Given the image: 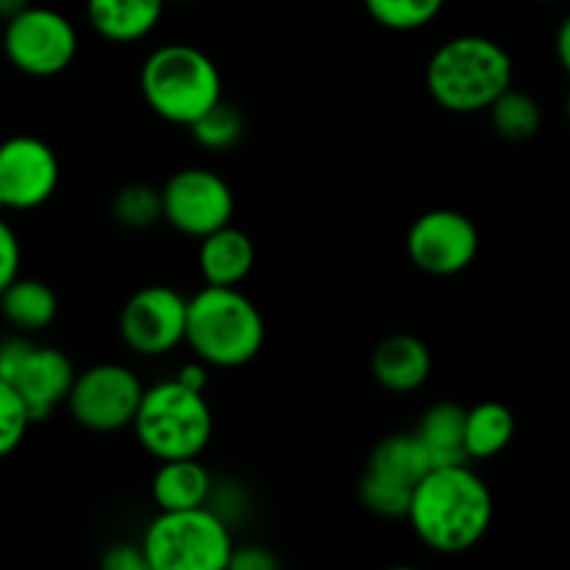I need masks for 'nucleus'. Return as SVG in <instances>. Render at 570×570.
<instances>
[{
	"instance_id": "nucleus-1",
	"label": "nucleus",
	"mask_w": 570,
	"mask_h": 570,
	"mask_svg": "<svg viewBox=\"0 0 570 570\" xmlns=\"http://www.w3.org/2000/svg\"><path fill=\"white\" fill-rule=\"evenodd\" d=\"M493 493L468 462L438 465L415 484L410 521L423 546L438 554H465L493 523Z\"/></svg>"
},
{
	"instance_id": "nucleus-2",
	"label": "nucleus",
	"mask_w": 570,
	"mask_h": 570,
	"mask_svg": "<svg viewBox=\"0 0 570 570\" xmlns=\"http://www.w3.org/2000/svg\"><path fill=\"white\" fill-rule=\"evenodd\" d=\"M515 81L510 50L482 33H460L440 45L426 67L434 104L454 115L488 111Z\"/></svg>"
},
{
	"instance_id": "nucleus-3",
	"label": "nucleus",
	"mask_w": 570,
	"mask_h": 570,
	"mask_svg": "<svg viewBox=\"0 0 570 570\" xmlns=\"http://www.w3.org/2000/svg\"><path fill=\"white\" fill-rule=\"evenodd\" d=\"M139 89L154 115L189 128L223 100V76L209 53L195 45L170 42L145 59Z\"/></svg>"
},
{
	"instance_id": "nucleus-4",
	"label": "nucleus",
	"mask_w": 570,
	"mask_h": 570,
	"mask_svg": "<svg viewBox=\"0 0 570 570\" xmlns=\"http://www.w3.org/2000/svg\"><path fill=\"white\" fill-rule=\"evenodd\" d=\"M187 345L209 367H243L265 345V317L239 287H212L189 298Z\"/></svg>"
},
{
	"instance_id": "nucleus-5",
	"label": "nucleus",
	"mask_w": 570,
	"mask_h": 570,
	"mask_svg": "<svg viewBox=\"0 0 570 570\" xmlns=\"http://www.w3.org/2000/svg\"><path fill=\"white\" fill-rule=\"evenodd\" d=\"M131 429L154 460H187L206 451L215 432V417L200 390L187 387L173 376L145 387Z\"/></svg>"
},
{
	"instance_id": "nucleus-6",
	"label": "nucleus",
	"mask_w": 570,
	"mask_h": 570,
	"mask_svg": "<svg viewBox=\"0 0 570 570\" xmlns=\"http://www.w3.org/2000/svg\"><path fill=\"white\" fill-rule=\"evenodd\" d=\"M150 570H228L234 538L215 507L159 510L142 534Z\"/></svg>"
},
{
	"instance_id": "nucleus-7",
	"label": "nucleus",
	"mask_w": 570,
	"mask_h": 570,
	"mask_svg": "<svg viewBox=\"0 0 570 570\" xmlns=\"http://www.w3.org/2000/svg\"><path fill=\"white\" fill-rule=\"evenodd\" d=\"M3 53L26 76H59L78 53L76 26L61 11L28 6L6 22Z\"/></svg>"
},
{
	"instance_id": "nucleus-8",
	"label": "nucleus",
	"mask_w": 570,
	"mask_h": 570,
	"mask_svg": "<svg viewBox=\"0 0 570 570\" xmlns=\"http://www.w3.org/2000/svg\"><path fill=\"white\" fill-rule=\"evenodd\" d=\"M145 384L137 373L117 362H100L78 373L67 399L72 421L89 432H120L134 426Z\"/></svg>"
},
{
	"instance_id": "nucleus-9",
	"label": "nucleus",
	"mask_w": 570,
	"mask_h": 570,
	"mask_svg": "<svg viewBox=\"0 0 570 570\" xmlns=\"http://www.w3.org/2000/svg\"><path fill=\"white\" fill-rule=\"evenodd\" d=\"M161 215L170 228L193 239L209 237L234 217V193L220 173L184 167L161 187Z\"/></svg>"
},
{
	"instance_id": "nucleus-10",
	"label": "nucleus",
	"mask_w": 570,
	"mask_h": 570,
	"mask_svg": "<svg viewBox=\"0 0 570 570\" xmlns=\"http://www.w3.org/2000/svg\"><path fill=\"white\" fill-rule=\"evenodd\" d=\"M187 312L189 298H184L176 287L150 284L137 289L122 304L120 337L134 354L139 356H167L187 343Z\"/></svg>"
},
{
	"instance_id": "nucleus-11",
	"label": "nucleus",
	"mask_w": 570,
	"mask_h": 570,
	"mask_svg": "<svg viewBox=\"0 0 570 570\" xmlns=\"http://www.w3.org/2000/svg\"><path fill=\"white\" fill-rule=\"evenodd\" d=\"M406 256L429 276H456L479 256V228L465 212L432 209L412 223Z\"/></svg>"
},
{
	"instance_id": "nucleus-12",
	"label": "nucleus",
	"mask_w": 570,
	"mask_h": 570,
	"mask_svg": "<svg viewBox=\"0 0 570 570\" xmlns=\"http://www.w3.org/2000/svg\"><path fill=\"white\" fill-rule=\"evenodd\" d=\"M59 156L45 139L11 137L0 142V195L9 209H37L59 187Z\"/></svg>"
},
{
	"instance_id": "nucleus-13",
	"label": "nucleus",
	"mask_w": 570,
	"mask_h": 570,
	"mask_svg": "<svg viewBox=\"0 0 570 570\" xmlns=\"http://www.w3.org/2000/svg\"><path fill=\"white\" fill-rule=\"evenodd\" d=\"M76 376V367L65 351L31 343L9 384L22 395L33 423H37L53 415L61 404H67Z\"/></svg>"
},
{
	"instance_id": "nucleus-14",
	"label": "nucleus",
	"mask_w": 570,
	"mask_h": 570,
	"mask_svg": "<svg viewBox=\"0 0 570 570\" xmlns=\"http://www.w3.org/2000/svg\"><path fill=\"white\" fill-rule=\"evenodd\" d=\"M371 371L390 393H415L432 376V351L412 334H390L373 351Z\"/></svg>"
},
{
	"instance_id": "nucleus-15",
	"label": "nucleus",
	"mask_w": 570,
	"mask_h": 570,
	"mask_svg": "<svg viewBox=\"0 0 570 570\" xmlns=\"http://www.w3.org/2000/svg\"><path fill=\"white\" fill-rule=\"evenodd\" d=\"M256 262V248L243 228H234L232 223L198 245V271L204 284L212 287H239L250 276Z\"/></svg>"
},
{
	"instance_id": "nucleus-16",
	"label": "nucleus",
	"mask_w": 570,
	"mask_h": 570,
	"mask_svg": "<svg viewBox=\"0 0 570 570\" xmlns=\"http://www.w3.org/2000/svg\"><path fill=\"white\" fill-rule=\"evenodd\" d=\"M167 0H87L89 26L115 45L142 42L156 31Z\"/></svg>"
},
{
	"instance_id": "nucleus-17",
	"label": "nucleus",
	"mask_w": 570,
	"mask_h": 570,
	"mask_svg": "<svg viewBox=\"0 0 570 570\" xmlns=\"http://www.w3.org/2000/svg\"><path fill=\"white\" fill-rule=\"evenodd\" d=\"M212 476L198 456L187 460H165L159 462L150 482V495H154L159 510H193V507L209 504L212 499Z\"/></svg>"
},
{
	"instance_id": "nucleus-18",
	"label": "nucleus",
	"mask_w": 570,
	"mask_h": 570,
	"mask_svg": "<svg viewBox=\"0 0 570 570\" xmlns=\"http://www.w3.org/2000/svg\"><path fill=\"white\" fill-rule=\"evenodd\" d=\"M465 406L454 404V401H440V404L429 406L426 415L417 423L415 434L429 451L432 465H462L468 460L465 449Z\"/></svg>"
},
{
	"instance_id": "nucleus-19",
	"label": "nucleus",
	"mask_w": 570,
	"mask_h": 570,
	"mask_svg": "<svg viewBox=\"0 0 570 570\" xmlns=\"http://www.w3.org/2000/svg\"><path fill=\"white\" fill-rule=\"evenodd\" d=\"M0 315L22 334H33L48 328L59 315V298L53 289L39 278L17 276L0 293Z\"/></svg>"
},
{
	"instance_id": "nucleus-20",
	"label": "nucleus",
	"mask_w": 570,
	"mask_h": 570,
	"mask_svg": "<svg viewBox=\"0 0 570 570\" xmlns=\"http://www.w3.org/2000/svg\"><path fill=\"white\" fill-rule=\"evenodd\" d=\"M515 438V415L501 401H482L471 406L465 417L468 460H493L510 449Z\"/></svg>"
},
{
	"instance_id": "nucleus-21",
	"label": "nucleus",
	"mask_w": 570,
	"mask_h": 570,
	"mask_svg": "<svg viewBox=\"0 0 570 570\" xmlns=\"http://www.w3.org/2000/svg\"><path fill=\"white\" fill-rule=\"evenodd\" d=\"M367 468L384 476L395 479V482H404L410 488H415L429 471H432V460H429V451L423 449V443L417 440L415 432L410 434H390L382 443L373 449Z\"/></svg>"
},
{
	"instance_id": "nucleus-22",
	"label": "nucleus",
	"mask_w": 570,
	"mask_h": 570,
	"mask_svg": "<svg viewBox=\"0 0 570 570\" xmlns=\"http://www.w3.org/2000/svg\"><path fill=\"white\" fill-rule=\"evenodd\" d=\"M493 128L499 137L510 139V142H527L543 126V109L538 100L523 89L510 87L493 106L488 109Z\"/></svg>"
},
{
	"instance_id": "nucleus-23",
	"label": "nucleus",
	"mask_w": 570,
	"mask_h": 570,
	"mask_svg": "<svg viewBox=\"0 0 570 570\" xmlns=\"http://www.w3.org/2000/svg\"><path fill=\"white\" fill-rule=\"evenodd\" d=\"M445 0H365V9L390 31H417L438 20Z\"/></svg>"
},
{
	"instance_id": "nucleus-24",
	"label": "nucleus",
	"mask_w": 570,
	"mask_h": 570,
	"mask_svg": "<svg viewBox=\"0 0 570 570\" xmlns=\"http://www.w3.org/2000/svg\"><path fill=\"white\" fill-rule=\"evenodd\" d=\"M412 493H415V488H410L404 482H395V479L371 471V468L360 479L362 504L379 518H406L412 504Z\"/></svg>"
},
{
	"instance_id": "nucleus-25",
	"label": "nucleus",
	"mask_w": 570,
	"mask_h": 570,
	"mask_svg": "<svg viewBox=\"0 0 570 570\" xmlns=\"http://www.w3.org/2000/svg\"><path fill=\"white\" fill-rule=\"evenodd\" d=\"M111 215L126 228H148L165 220L161 215V189L150 184H126L111 200Z\"/></svg>"
},
{
	"instance_id": "nucleus-26",
	"label": "nucleus",
	"mask_w": 570,
	"mask_h": 570,
	"mask_svg": "<svg viewBox=\"0 0 570 570\" xmlns=\"http://www.w3.org/2000/svg\"><path fill=\"white\" fill-rule=\"evenodd\" d=\"M189 131H193L195 142L204 145L206 150H228L243 139L245 120L239 115V109H234L232 104L220 100L204 117H198L189 126Z\"/></svg>"
},
{
	"instance_id": "nucleus-27",
	"label": "nucleus",
	"mask_w": 570,
	"mask_h": 570,
	"mask_svg": "<svg viewBox=\"0 0 570 570\" xmlns=\"http://www.w3.org/2000/svg\"><path fill=\"white\" fill-rule=\"evenodd\" d=\"M31 423L33 417L22 395L9 382L0 379V460L17 451Z\"/></svg>"
},
{
	"instance_id": "nucleus-28",
	"label": "nucleus",
	"mask_w": 570,
	"mask_h": 570,
	"mask_svg": "<svg viewBox=\"0 0 570 570\" xmlns=\"http://www.w3.org/2000/svg\"><path fill=\"white\" fill-rule=\"evenodd\" d=\"M20 239H17L14 228L0 217V293L20 276Z\"/></svg>"
},
{
	"instance_id": "nucleus-29",
	"label": "nucleus",
	"mask_w": 570,
	"mask_h": 570,
	"mask_svg": "<svg viewBox=\"0 0 570 570\" xmlns=\"http://www.w3.org/2000/svg\"><path fill=\"white\" fill-rule=\"evenodd\" d=\"M100 566L106 570H150L148 557H145L142 540L139 543H115L106 549Z\"/></svg>"
},
{
	"instance_id": "nucleus-30",
	"label": "nucleus",
	"mask_w": 570,
	"mask_h": 570,
	"mask_svg": "<svg viewBox=\"0 0 570 570\" xmlns=\"http://www.w3.org/2000/svg\"><path fill=\"white\" fill-rule=\"evenodd\" d=\"M278 560L262 546H243V549H234L232 566L228 570H276Z\"/></svg>"
},
{
	"instance_id": "nucleus-31",
	"label": "nucleus",
	"mask_w": 570,
	"mask_h": 570,
	"mask_svg": "<svg viewBox=\"0 0 570 570\" xmlns=\"http://www.w3.org/2000/svg\"><path fill=\"white\" fill-rule=\"evenodd\" d=\"M178 382L181 384H187V387H193V390H200V393H204L206 390V384H209V365H206V362H189V365H184L181 371H178Z\"/></svg>"
},
{
	"instance_id": "nucleus-32",
	"label": "nucleus",
	"mask_w": 570,
	"mask_h": 570,
	"mask_svg": "<svg viewBox=\"0 0 570 570\" xmlns=\"http://www.w3.org/2000/svg\"><path fill=\"white\" fill-rule=\"evenodd\" d=\"M554 48H557V59H560L562 70L570 76V14L560 22V28H557Z\"/></svg>"
},
{
	"instance_id": "nucleus-33",
	"label": "nucleus",
	"mask_w": 570,
	"mask_h": 570,
	"mask_svg": "<svg viewBox=\"0 0 570 570\" xmlns=\"http://www.w3.org/2000/svg\"><path fill=\"white\" fill-rule=\"evenodd\" d=\"M28 6H31L28 0H0V20L9 22L11 17H17L20 11H26Z\"/></svg>"
},
{
	"instance_id": "nucleus-34",
	"label": "nucleus",
	"mask_w": 570,
	"mask_h": 570,
	"mask_svg": "<svg viewBox=\"0 0 570 570\" xmlns=\"http://www.w3.org/2000/svg\"><path fill=\"white\" fill-rule=\"evenodd\" d=\"M3 209H9V206H6V200H3V195H0V212Z\"/></svg>"
},
{
	"instance_id": "nucleus-35",
	"label": "nucleus",
	"mask_w": 570,
	"mask_h": 570,
	"mask_svg": "<svg viewBox=\"0 0 570 570\" xmlns=\"http://www.w3.org/2000/svg\"><path fill=\"white\" fill-rule=\"evenodd\" d=\"M566 111H568V120H570V92H568V104H566Z\"/></svg>"
},
{
	"instance_id": "nucleus-36",
	"label": "nucleus",
	"mask_w": 570,
	"mask_h": 570,
	"mask_svg": "<svg viewBox=\"0 0 570 570\" xmlns=\"http://www.w3.org/2000/svg\"><path fill=\"white\" fill-rule=\"evenodd\" d=\"M176 3H195V0H176Z\"/></svg>"
},
{
	"instance_id": "nucleus-37",
	"label": "nucleus",
	"mask_w": 570,
	"mask_h": 570,
	"mask_svg": "<svg viewBox=\"0 0 570 570\" xmlns=\"http://www.w3.org/2000/svg\"><path fill=\"white\" fill-rule=\"evenodd\" d=\"M543 3H554V0H543Z\"/></svg>"
}]
</instances>
